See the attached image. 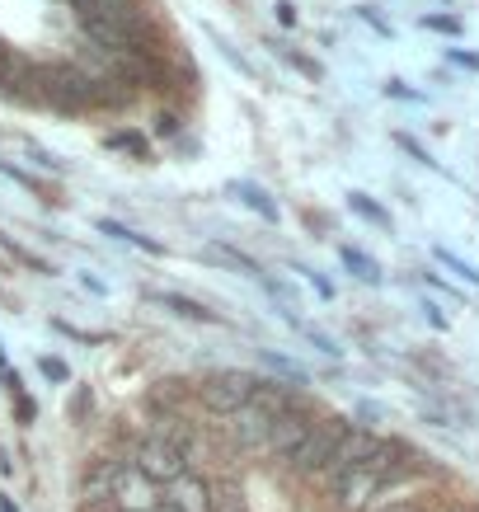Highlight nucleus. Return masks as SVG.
<instances>
[{"instance_id":"nucleus-1","label":"nucleus","mask_w":479,"mask_h":512,"mask_svg":"<svg viewBox=\"0 0 479 512\" xmlns=\"http://www.w3.org/2000/svg\"><path fill=\"white\" fill-rule=\"evenodd\" d=\"M33 94L38 104L57 113H90L94 109V85L76 62H43L33 71Z\"/></svg>"},{"instance_id":"nucleus-2","label":"nucleus","mask_w":479,"mask_h":512,"mask_svg":"<svg viewBox=\"0 0 479 512\" xmlns=\"http://www.w3.org/2000/svg\"><path fill=\"white\" fill-rule=\"evenodd\" d=\"M188 461H193V456H188V451L179 447L170 433L141 437V442H137V456H132V466H137L151 484H160V489H165V484H174L179 475H188Z\"/></svg>"},{"instance_id":"nucleus-3","label":"nucleus","mask_w":479,"mask_h":512,"mask_svg":"<svg viewBox=\"0 0 479 512\" xmlns=\"http://www.w3.org/2000/svg\"><path fill=\"white\" fill-rule=\"evenodd\" d=\"M254 381L259 376L240 372V367H226V372H212L198 381V400L207 414H217V419H231V414H240L249 404V395H254Z\"/></svg>"},{"instance_id":"nucleus-4","label":"nucleus","mask_w":479,"mask_h":512,"mask_svg":"<svg viewBox=\"0 0 479 512\" xmlns=\"http://www.w3.org/2000/svg\"><path fill=\"white\" fill-rule=\"evenodd\" d=\"M343 428H348V419H315L310 433L301 437V447L287 456V470H296V475H329V461H334Z\"/></svg>"},{"instance_id":"nucleus-5","label":"nucleus","mask_w":479,"mask_h":512,"mask_svg":"<svg viewBox=\"0 0 479 512\" xmlns=\"http://www.w3.org/2000/svg\"><path fill=\"white\" fill-rule=\"evenodd\" d=\"M376 498H386V480H381L371 466L329 475V508L334 512H371Z\"/></svg>"},{"instance_id":"nucleus-6","label":"nucleus","mask_w":479,"mask_h":512,"mask_svg":"<svg viewBox=\"0 0 479 512\" xmlns=\"http://www.w3.org/2000/svg\"><path fill=\"white\" fill-rule=\"evenodd\" d=\"M113 503H123V512H155L160 508L155 484L146 480L132 461H127V466H113Z\"/></svg>"},{"instance_id":"nucleus-7","label":"nucleus","mask_w":479,"mask_h":512,"mask_svg":"<svg viewBox=\"0 0 479 512\" xmlns=\"http://www.w3.org/2000/svg\"><path fill=\"white\" fill-rule=\"evenodd\" d=\"M310 414H301V409H287V414H278V419L268 423V437H263V456H278V461H287L296 447H301V437L310 433Z\"/></svg>"},{"instance_id":"nucleus-8","label":"nucleus","mask_w":479,"mask_h":512,"mask_svg":"<svg viewBox=\"0 0 479 512\" xmlns=\"http://www.w3.org/2000/svg\"><path fill=\"white\" fill-rule=\"evenodd\" d=\"M376 447H381V437L371 433V428H357V423H348L339 437V447H334V461H329V475H339V470H357L367 466L371 456H376Z\"/></svg>"},{"instance_id":"nucleus-9","label":"nucleus","mask_w":479,"mask_h":512,"mask_svg":"<svg viewBox=\"0 0 479 512\" xmlns=\"http://www.w3.org/2000/svg\"><path fill=\"white\" fill-rule=\"evenodd\" d=\"M160 503H170L174 512H212L217 508V498H212V484L202 480V475H179L174 484H165V498Z\"/></svg>"},{"instance_id":"nucleus-10","label":"nucleus","mask_w":479,"mask_h":512,"mask_svg":"<svg viewBox=\"0 0 479 512\" xmlns=\"http://www.w3.org/2000/svg\"><path fill=\"white\" fill-rule=\"evenodd\" d=\"M268 414H259V409H254V404H245V409H240V414H231V419H226V433H231V442L240 451H263V437H268Z\"/></svg>"},{"instance_id":"nucleus-11","label":"nucleus","mask_w":479,"mask_h":512,"mask_svg":"<svg viewBox=\"0 0 479 512\" xmlns=\"http://www.w3.org/2000/svg\"><path fill=\"white\" fill-rule=\"evenodd\" d=\"M249 404H254L259 414H268V419H278V414L296 409V395H292V386H287V381H254Z\"/></svg>"},{"instance_id":"nucleus-12","label":"nucleus","mask_w":479,"mask_h":512,"mask_svg":"<svg viewBox=\"0 0 479 512\" xmlns=\"http://www.w3.org/2000/svg\"><path fill=\"white\" fill-rule=\"evenodd\" d=\"M202 259H207V264L231 268V273H240V278H254V282H259L263 273H268V268L254 264V259H249V254H240L235 245H207V249H202Z\"/></svg>"},{"instance_id":"nucleus-13","label":"nucleus","mask_w":479,"mask_h":512,"mask_svg":"<svg viewBox=\"0 0 479 512\" xmlns=\"http://www.w3.org/2000/svg\"><path fill=\"white\" fill-rule=\"evenodd\" d=\"M155 306H165L170 315H184V320H193V325H221L217 311H207V306H198L193 296H179V292H151Z\"/></svg>"},{"instance_id":"nucleus-14","label":"nucleus","mask_w":479,"mask_h":512,"mask_svg":"<svg viewBox=\"0 0 479 512\" xmlns=\"http://www.w3.org/2000/svg\"><path fill=\"white\" fill-rule=\"evenodd\" d=\"M226 188H231L235 198L245 202L249 212H259V217L268 221V226H278V202L268 198V193H263L259 184H249V179H231V184H226Z\"/></svg>"},{"instance_id":"nucleus-15","label":"nucleus","mask_w":479,"mask_h":512,"mask_svg":"<svg viewBox=\"0 0 479 512\" xmlns=\"http://www.w3.org/2000/svg\"><path fill=\"white\" fill-rule=\"evenodd\" d=\"M104 235H113V240H123V245H132V249H146V254H165V245L160 240H151V235H141V231H132V226H123V221H109V217H99L94 221Z\"/></svg>"},{"instance_id":"nucleus-16","label":"nucleus","mask_w":479,"mask_h":512,"mask_svg":"<svg viewBox=\"0 0 479 512\" xmlns=\"http://www.w3.org/2000/svg\"><path fill=\"white\" fill-rule=\"evenodd\" d=\"M339 259H343V268H348V273H353L357 282H371V287H376V282H381V264H376V259H367V254H362V249L343 245V249H339Z\"/></svg>"},{"instance_id":"nucleus-17","label":"nucleus","mask_w":479,"mask_h":512,"mask_svg":"<svg viewBox=\"0 0 479 512\" xmlns=\"http://www.w3.org/2000/svg\"><path fill=\"white\" fill-rule=\"evenodd\" d=\"M348 207H353L357 217H367L371 226H381V231H390V212L381 207L376 198H367V193H348Z\"/></svg>"},{"instance_id":"nucleus-18","label":"nucleus","mask_w":479,"mask_h":512,"mask_svg":"<svg viewBox=\"0 0 479 512\" xmlns=\"http://www.w3.org/2000/svg\"><path fill=\"white\" fill-rule=\"evenodd\" d=\"M433 254H437V264H447L451 273H456V278H465V282H470V287H479V268H475V264H465L461 254H451L447 245H437Z\"/></svg>"},{"instance_id":"nucleus-19","label":"nucleus","mask_w":479,"mask_h":512,"mask_svg":"<svg viewBox=\"0 0 479 512\" xmlns=\"http://www.w3.org/2000/svg\"><path fill=\"white\" fill-rule=\"evenodd\" d=\"M109 146L113 151H132L137 160H151V146H146V137H137V132H113Z\"/></svg>"},{"instance_id":"nucleus-20","label":"nucleus","mask_w":479,"mask_h":512,"mask_svg":"<svg viewBox=\"0 0 479 512\" xmlns=\"http://www.w3.org/2000/svg\"><path fill=\"white\" fill-rule=\"evenodd\" d=\"M395 141H400V146H404V151H409V156L418 160V165H428V170H442V165H437V160L428 156V146H418V141L409 137V132H400V137H395Z\"/></svg>"},{"instance_id":"nucleus-21","label":"nucleus","mask_w":479,"mask_h":512,"mask_svg":"<svg viewBox=\"0 0 479 512\" xmlns=\"http://www.w3.org/2000/svg\"><path fill=\"white\" fill-rule=\"evenodd\" d=\"M418 24H423V29H437V33H451V38L461 33V19L456 15H423Z\"/></svg>"},{"instance_id":"nucleus-22","label":"nucleus","mask_w":479,"mask_h":512,"mask_svg":"<svg viewBox=\"0 0 479 512\" xmlns=\"http://www.w3.org/2000/svg\"><path fill=\"white\" fill-rule=\"evenodd\" d=\"M386 94H390V99H409V104H423V94H418V90H409L404 80H390V85H386Z\"/></svg>"},{"instance_id":"nucleus-23","label":"nucleus","mask_w":479,"mask_h":512,"mask_svg":"<svg viewBox=\"0 0 479 512\" xmlns=\"http://www.w3.org/2000/svg\"><path fill=\"white\" fill-rule=\"evenodd\" d=\"M287 62L301 66V71H306L310 80H320V76H325V71H320V62H310V57H301V52H287Z\"/></svg>"},{"instance_id":"nucleus-24","label":"nucleus","mask_w":479,"mask_h":512,"mask_svg":"<svg viewBox=\"0 0 479 512\" xmlns=\"http://www.w3.org/2000/svg\"><path fill=\"white\" fill-rule=\"evenodd\" d=\"M371 512H428L423 503H381V508H371Z\"/></svg>"},{"instance_id":"nucleus-25","label":"nucleus","mask_w":479,"mask_h":512,"mask_svg":"<svg viewBox=\"0 0 479 512\" xmlns=\"http://www.w3.org/2000/svg\"><path fill=\"white\" fill-rule=\"evenodd\" d=\"M451 62H461V66H470V71H479V57H475V52H461V47H451Z\"/></svg>"},{"instance_id":"nucleus-26","label":"nucleus","mask_w":479,"mask_h":512,"mask_svg":"<svg viewBox=\"0 0 479 512\" xmlns=\"http://www.w3.org/2000/svg\"><path fill=\"white\" fill-rule=\"evenodd\" d=\"M43 372L52 376V381H66V367L57 362V357H43Z\"/></svg>"},{"instance_id":"nucleus-27","label":"nucleus","mask_w":479,"mask_h":512,"mask_svg":"<svg viewBox=\"0 0 479 512\" xmlns=\"http://www.w3.org/2000/svg\"><path fill=\"white\" fill-rule=\"evenodd\" d=\"M362 19H367V24H371L376 33H386V38H390V24H386L381 15H376V10H362Z\"/></svg>"},{"instance_id":"nucleus-28","label":"nucleus","mask_w":479,"mask_h":512,"mask_svg":"<svg viewBox=\"0 0 479 512\" xmlns=\"http://www.w3.org/2000/svg\"><path fill=\"white\" fill-rule=\"evenodd\" d=\"M160 132H165V137H174V132H179V118H174V113H160Z\"/></svg>"},{"instance_id":"nucleus-29","label":"nucleus","mask_w":479,"mask_h":512,"mask_svg":"<svg viewBox=\"0 0 479 512\" xmlns=\"http://www.w3.org/2000/svg\"><path fill=\"white\" fill-rule=\"evenodd\" d=\"M0 512H19L15 503H10V498H0Z\"/></svg>"},{"instance_id":"nucleus-30","label":"nucleus","mask_w":479,"mask_h":512,"mask_svg":"<svg viewBox=\"0 0 479 512\" xmlns=\"http://www.w3.org/2000/svg\"><path fill=\"white\" fill-rule=\"evenodd\" d=\"M155 512H174V508H170V503H160V508H155Z\"/></svg>"}]
</instances>
